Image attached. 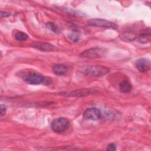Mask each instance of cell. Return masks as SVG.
Segmentation results:
<instances>
[{
	"mask_svg": "<svg viewBox=\"0 0 151 151\" xmlns=\"http://www.w3.org/2000/svg\"><path fill=\"white\" fill-rule=\"evenodd\" d=\"M22 78L27 83L32 85H38L40 84L48 85L51 82V80L49 77H44L41 74L35 72L25 74L22 76Z\"/></svg>",
	"mask_w": 151,
	"mask_h": 151,
	"instance_id": "1",
	"label": "cell"
},
{
	"mask_svg": "<svg viewBox=\"0 0 151 151\" xmlns=\"http://www.w3.org/2000/svg\"><path fill=\"white\" fill-rule=\"evenodd\" d=\"M109 68L106 67L90 65L83 67L81 68V72L86 76H101L107 74L110 71Z\"/></svg>",
	"mask_w": 151,
	"mask_h": 151,
	"instance_id": "2",
	"label": "cell"
},
{
	"mask_svg": "<svg viewBox=\"0 0 151 151\" xmlns=\"http://www.w3.org/2000/svg\"><path fill=\"white\" fill-rule=\"evenodd\" d=\"M70 126V122L64 117H58L54 119L51 124V127L55 133H62L66 130Z\"/></svg>",
	"mask_w": 151,
	"mask_h": 151,
	"instance_id": "3",
	"label": "cell"
},
{
	"mask_svg": "<svg viewBox=\"0 0 151 151\" xmlns=\"http://www.w3.org/2000/svg\"><path fill=\"white\" fill-rule=\"evenodd\" d=\"M89 25L91 26H95V27H99L102 28H110V29H116L118 27V26L110 21L102 19H91L88 20V21Z\"/></svg>",
	"mask_w": 151,
	"mask_h": 151,
	"instance_id": "4",
	"label": "cell"
},
{
	"mask_svg": "<svg viewBox=\"0 0 151 151\" xmlns=\"http://www.w3.org/2000/svg\"><path fill=\"white\" fill-rule=\"evenodd\" d=\"M105 53L104 49L101 48H91L88 49L80 54V56L83 58H95L103 56Z\"/></svg>",
	"mask_w": 151,
	"mask_h": 151,
	"instance_id": "5",
	"label": "cell"
},
{
	"mask_svg": "<svg viewBox=\"0 0 151 151\" xmlns=\"http://www.w3.org/2000/svg\"><path fill=\"white\" fill-rule=\"evenodd\" d=\"M83 117L87 120H97L101 118V113L99 109L96 107L87 109L83 113Z\"/></svg>",
	"mask_w": 151,
	"mask_h": 151,
	"instance_id": "6",
	"label": "cell"
},
{
	"mask_svg": "<svg viewBox=\"0 0 151 151\" xmlns=\"http://www.w3.org/2000/svg\"><path fill=\"white\" fill-rule=\"evenodd\" d=\"M137 69L142 73L149 71L150 68V61L145 58H141L139 59L136 63Z\"/></svg>",
	"mask_w": 151,
	"mask_h": 151,
	"instance_id": "7",
	"label": "cell"
},
{
	"mask_svg": "<svg viewBox=\"0 0 151 151\" xmlns=\"http://www.w3.org/2000/svg\"><path fill=\"white\" fill-rule=\"evenodd\" d=\"M32 47L38 49L41 51H51L54 48V46L49 43L47 42H36L32 45Z\"/></svg>",
	"mask_w": 151,
	"mask_h": 151,
	"instance_id": "8",
	"label": "cell"
},
{
	"mask_svg": "<svg viewBox=\"0 0 151 151\" xmlns=\"http://www.w3.org/2000/svg\"><path fill=\"white\" fill-rule=\"evenodd\" d=\"M68 70V68L67 66L63 64H56L53 66L52 67V71L54 74L58 75V76H62L66 73V72Z\"/></svg>",
	"mask_w": 151,
	"mask_h": 151,
	"instance_id": "9",
	"label": "cell"
},
{
	"mask_svg": "<svg viewBox=\"0 0 151 151\" xmlns=\"http://www.w3.org/2000/svg\"><path fill=\"white\" fill-rule=\"evenodd\" d=\"M119 89L122 93H129L132 89V84L127 80H123L119 84Z\"/></svg>",
	"mask_w": 151,
	"mask_h": 151,
	"instance_id": "10",
	"label": "cell"
},
{
	"mask_svg": "<svg viewBox=\"0 0 151 151\" xmlns=\"http://www.w3.org/2000/svg\"><path fill=\"white\" fill-rule=\"evenodd\" d=\"M91 90L88 89H84V90H78L77 91H74L70 92L69 93H65V96H84L86 95H88L90 94Z\"/></svg>",
	"mask_w": 151,
	"mask_h": 151,
	"instance_id": "11",
	"label": "cell"
},
{
	"mask_svg": "<svg viewBox=\"0 0 151 151\" xmlns=\"http://www.w3.org/2000/svg\"><path fill=\"white\" fill-rule=\"evenodd\" d=\"M150 28H148L147 29L144 30L140 35V37L139 38L140 42L142 43H146L150 41Z\"/></svg>",
	"mask_w": 151,
	"mask_h": 151,
	"instance_id": "12",
	"label": "cell"
},
{
	"mask_svg": "<svg viewBox=\"0 0 151 151\" xmlns=\"http://www.w3.org/2000/svg\"><path fill=\"white\" fill-rule=\"evenodd\" d=\"M28 38V37L27 34L24 32L18 31L15 34V38L17 40L19 41H25Z\"/></svg>",
	"mask_w": 151,
	"mask_h": 151,
	"instance_id": "13",
	"label": "cell"
},
{
	"mask_svg": "<svg viewBox=\"0 0 151 151\" xmlns=\"http://www.w3.org/2000/svg\"><path fill=\"white\" fill-rule=\"evenodd\" d=\"M68 37L74 42H77L79 40L80 34L77 31H73L69 34Z\"/></svg>",
	"mask_w": 151,
	"mask_h": 151,
	"instance_id": "14",
	"label": "cell"
},
{
	"mask_svg": "<svg viewBox=\"0 0 151 151\" xmlns=\"http://www.w3.org/2000/svg\"><path fill=\"white\" fill-rule=\"evenodd\" d=\"M46 27H47V28H48L49 29H50L51 31H52L53 32L57 31L58 27L55 24V23H54V22H48L46 24Z\"/></svg>",
	"mask_w": 151,
	"mask_h": 151,
	"instance_id": "15",
	"label": "cell"
},
{
	"mask_svg": "<svg viewBox=\"0 0 151 151\" xmlns=\"http://www.w3.org/2000/svg\"><path fill=\"white\" fill-rule=\"evenodd\" d=\"M107 150H109V151H114L116 150V145L114 143H110L107 149H106Z\"/></svg>",
	"mask_w": 151,
	"mask_h": 151,
	"instance_id": "16",
	"label": "cell"
},
{
	"mask_svg": "<svg viewBox=\"0 0 151 151\" xmlns=\"http://www.w3.org/2000/svg\"><path fill=\"white\" fill-rule=\"evenodd\" d=\"M6 113V107L3 104H1V117H2Z\"/></svg>",
	"mask_w": 151,
	"mask_h": 151,
	"instance_id": "17",
	"label": "cell"
},
{
	"mask_svg": "<svg viewBox=\"0 0 151 151\" xmlns=\"http://www.w3.org/2000/svg\"><path fill=\"white\" fill-rule=\"evenodd\" d=\"M9 13H6V12H1V17H8L9 16Z\"/></svg>",
	"mask_w": 151,
	"mask_h": 151,
	"instance_id": "18",
	"label": "cell"
}]
</instances>
